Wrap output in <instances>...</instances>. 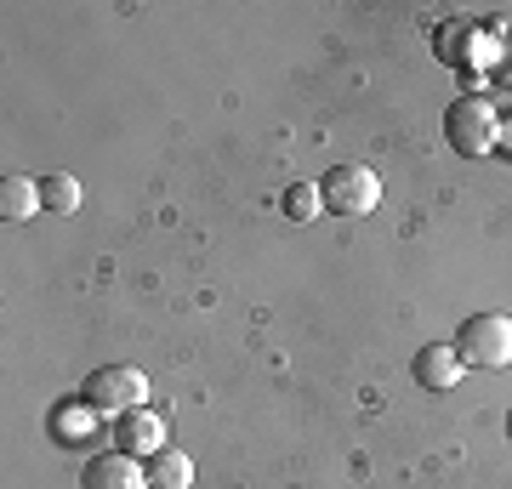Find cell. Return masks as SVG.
<instances>
[{
    "label": "cell",
    "mask_w": 512,
    "mask_h": 489,
    "mask_svg": "<svg viewBox=\"0 0 512 489\" xmlns=\"http://www.w3.org/2000/svg\"><path fill=\"white\" fill-rule=\"evenodd\" d=\"M80 410H92V416H126L137 404H148V376L143 370H131V364H103L86 376L80 387Z\"/></svg>",
    "instance_id": "6da1fadb"
},
{
    "label": "cell",
    "mask_w": 512,
    "mask_h": 489,
    "mask_svg": "<svg viewBox=\"0 0 512 489\" xmlns=\"http://www.w3.org/2000/svg\"><path fill=\"white\" fill-rule=\"evenodd\" d=\"M456 353L473 370H501V364H512V319L507 313H473L456 330Z\"/></svg>",
    "instance_id": "7a4b0ae2"
},
{
    "label": "cell",
    "mask_w": 512,
    "mask_h": 489,
    "mask_svg": "<svg viewBox=\"0 0 512 489\" xmlns=\"http://www.w3.org/2000/svg\"><path fill=\"white\" fill-rule=\"evenodd\" d=\"M444 137H450L456 154L478 160V154H490V148L501 143V120H495V109L484 97H456L450 114H444Z\"/></svg>",
    "instance_id": "3957f363"
},
{
    "label": "cell",
    "mask_w": 512,
    "mask_h": 489,
    "mask_svg": "<svg viewBox=\"0 0 512 489\" xmlns=\"http://www.w3.org/2000/svg\"><path fill=\"white\" fill-rule=\"evenodd\" d=\"M319 200L330 205V217H370L376 200H382V182L365 165H336V171L319 177Z\"/></svg>",
    "instance_id": "277c9868"
},
{
    "label": "cell",
    "mask_w": 512,
    "mask_h": 489,
    "mask_svg": "<svg viewBox=\"0 0 512 489\" xmlns=\"http://www.w3.org/2000/svg\"><path fill=\"white\" fill-rule=\"evenodd\" d=\"M80 484L86 489H148V467H137V455H126V450H109V455L86 461Z\"/></svg>",
    "instance_id": "5b68a950"
},
{
    "label": "cell",
    "mask_w": 512,
    "mask_h": 489,
    "mask_svg": "<svg viewBox=\"0 0 512 489\" xmlns=\"http://www.w3.org/2000/svg\"><path fill=\"white\" fill-rule=\"evenodd\" d=\"M114 444L126 455H160L165 450V421L154 416L148 404H137L126 416H114Z\"/></svg>",
    "instance_id": "8992f818"
},
{
    "label": "cell",
    "mask_w": 512,
    "mask_h": 489,
    "mask_svg": "<svg viewBox=\"0 0 512 489\" xmlns=\"http://www.w3.org/2000/svg\"><path fill=\"white\" fill-rule=\"evenodd\" d=\"M416 381H421V387H433V393H450V387L461 381V353L450 342L421 347V353H416Z\"/></svg>",
    "instance_id": "52a82bcc"
},
{
    "label": "cell",
    "mask_w": 512,
    "mask_h": 489,
    "mask_svg": "<svg viewBox=\"0 0 512 489\" xmlns=\"http://www.w3.org/2000/svg\"><path fill=\"white\" fill-rule=\"evenodd\" d=\"M194 484V461L183 450L165 444L160 455H148V489H188Z\"/></svg>",
    "instance_id": "ba28073f"
},
{
    "label": "cell",
    "mask_w": 512,
    "mask_h": 489,
    "mask_svg": "<svg viewBox=\"0 0 512 489\" xmlns=\"http://www.w3.org/2000/svg\"><path fill=\"white\" fill-rule=\"evenodd\" d=\"M35 211H40V182H29V177L0 182V217L6 222H23V217H35Z\"/></svg>",
    "instance_id": "9c48e42d"
},
{
    "label": "cell",
    "mask_w": 512,
    "mask_h": 489,
    "mask_svg": "<svg viewBox=\"0 0 512 489\" xmlns=\"http://www.w3.org/2000/svg\"><path fill=\"white\" fill-rule=\"evenodd\" d=\"M40 205L57 211V217H74V211H80V182H74L69 171H52V177L40 182Z\"/></svg>",
    "instance_id": "30bf717a"
},
{
    "label": "cell",
    "mask_w": 512,
    "mask_h": 489,
    "mask_svg": "<svg viewBox=\"0 0 512 489\" xmlns=\"http://www.w3.org/2000/svg\"><path fill=\"white\" fill-rule=\"evenodd\" d=\"M319 205H325V200H319V182H296L291 194H285V217H291V222H313V217H319Z\"/></svg>",
    "instance_id": "8fae6325"
},
{
    "label": "cell",
    "mask_w": 512,
    "mask_h": 489,
    "mask_svg": "<svg viewBox=\"0 0 512 489\" xmlns=\"http://www.w3.org/2000/svg\"><path fill=\"white\" fill-rule=\"evenodd\" d=\"M495 80H501V86H512V40H507V46H501V57H495Z\"/></svg>",
    "instance_id": "7c38bea8"
},
{
    "label": "cell",
    "mask_w": 512,
    "mask_h": 489,
    "mask_svg": "<svg viewBox=\"0 0 512 489\" xmlns=\"http://www.w3.org/2000/svg\"><path fill=\"white\" fill-rule=\"evenodd\" d=\"M507 438H512V416H507Z\"/></svg>",
    "instance_id": "4fadbf2b"
}]
</instances>
